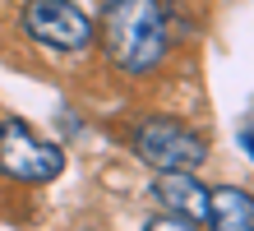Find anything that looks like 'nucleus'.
Masks as SVG:
<instances>
[{"label": "nucleus", "mask_w": 254, "mask_h": 231, "mask_svg": "<svg viewBox=\"0 0 254 231\" xmlns=\"http://www.w3.org/2000/svg\"><path fill=\"white\" fill-rule=\"evenodd\" d=\"M102 51L125 74H153L167 60V9L162 0H107Z\"/></svg>", "instance_id": "f257e3e1"}, {"label": "nucleus", "mask_w": 254, "mask_h": 231, "mask_svg": "<svg viewBox=\"0 0 254 231\" xmlns=\"http://www.w3.org/2000/svg\"><path fill=\"white\" fill-rule=\"evenodd\" d=\"M129 148L134 157L157 166V171H199L208 162V139L171 116H148L129 130Z\"/></svg>", "instance_id": "f03ea898"}, {"label": "nucleus", "mask_w": 254, "mask_h": 231, "mask_svg": "<svg viewBox=\"0 0 254 231\" xmlns=\"http://www.w3.org/2000/svg\"><path fill=\"white\" fill-rule=\"evenodd\" d=\"M61 148L47 144L37 130H28L19 116L0 120V176L19 180V185H47L61 176Z\"/></svg>", "instance_id": "7ed1b4c3"}, {"label": "nucleus", "mask_w": 254, "mask_h": 231, "mask_svg": "<svg viewBox=\"0 0 254 231\" xmlns=\"http://www.w3.org/2000/svg\"><path fill=\"white\" fill-rule=\"evenodd\" d=\"M23 33L37 46H51V51H83L93 42V19L74 0H28Z\"/></svg>", "instance_id": "20e7f679"}, {"label": "nucleus", "mask_w": 254, "mask_h": 231, "mask_svg": "<svg viewBox=\"0 0 254 231\" xmlns=\"http://www.w3.org/2000/svg\"><path fill=\"white\" fill-rule=\"evenodd\" d=\"M153 199L167 204V213L176 218H190V222H208V190L190 171H162L153 180Z\"/></svg>", "instance_id": "39448f33"}, {"label": "nucleus", "mask_w": 254, "mask_h": 231, "mask_svg": "<svg viewBox=\"0 0 254 231\" xmlns=\"http://www.w3.org/2000/svg\"><path fill=\"white\" fill-rule=\"evenodd\" d=\"M208 222L213 231H254V194L241 185L208 190Z\"/></svg>", "instance_id": "423d86ee"}, {"label": "nucleus", "mask_w": 254, "mask_h": 231, "mask_svg": "<svg viewBox=\"0 0 254 231\" xmlns=\"http://www.w3.org/2000/svg\"><path fill=\"white\" fill-rule=\"evenodd\" d=\"M143 231H194V222H190V218H176V213H167V218H153Z\"/></svg>", "instance_id": "0eeeda50"}, {"label": "nucleus", "mask_w": 254, "mask_h": 231, "mask_svg": "<svg viewBox=\"0 0 254 231\" xmlns=\"http://www.w3.org/2000/svg\"><path fill=\"white\" fill-rule=\"evenodd\" d=\"M14 5H28V0H14Z\"/></svg>", "instance_id": "6e6552de"}]
</instances>
